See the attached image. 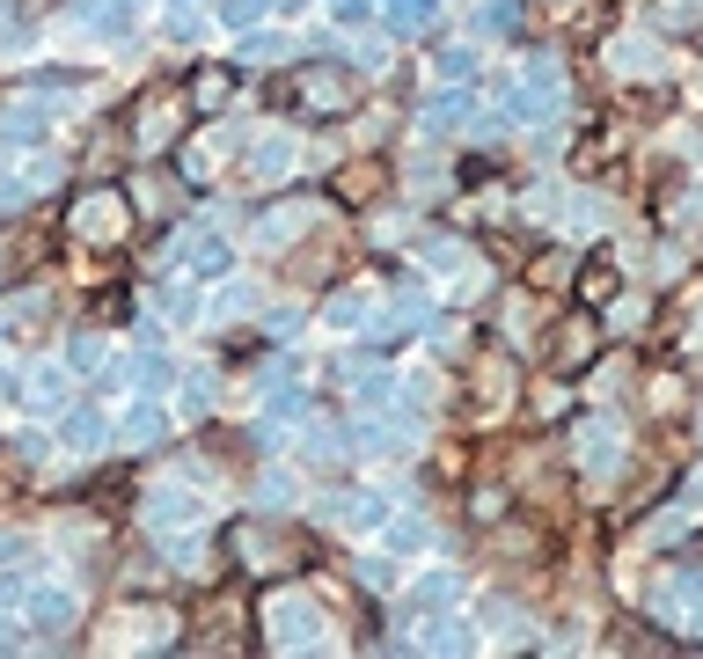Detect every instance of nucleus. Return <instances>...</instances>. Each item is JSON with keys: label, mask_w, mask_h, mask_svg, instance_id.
Wrapping results in <instances>:
<instances>
[{"label": "nucleus", "mask_w": 703, "mask_h": 659, "mask_svg": "<svg viewBox=\"0 0 703 659\" xmlns=\"http://www.w3.org/2000/svg\"><path fill=\"white\" fill-rule=\"evenodd\" d=\"M615 447H623V433H615L608 417H594L580 433V462H594V469H615Z\"/></svg>", "instance_id": "nucleus-1"}, {"label": "nucleus", "mask_w": 703, "mask_h": 659, "mask_svg": "<svg viewBox=\"0 0 703 659\" xmlns=\"http://www.w3.org/2000/svg\"><path fill=\"white\" fill-rule=\"evenodd\" d=\"M271 623H279V630H271V638H279V645H308V630H316V616H308V608H300V601H271Z\"/></svg>", "instance_id": "nucleus-2"}, {"label": "nucleus", "mask_w": 703, "mask_h": 659, "mask_svg": "<svg viewBox=\"0 0 703 659\" xmlns=\"http://www.w3.org/2000/svg\"><path fill=\"white\" fill-rule=\"evenodd\" d=\"M118 227H125V206H118V198H88V206H81V235H118Z\"/></svg>", "instance_id": "nucleus-3"}]
</instances>
